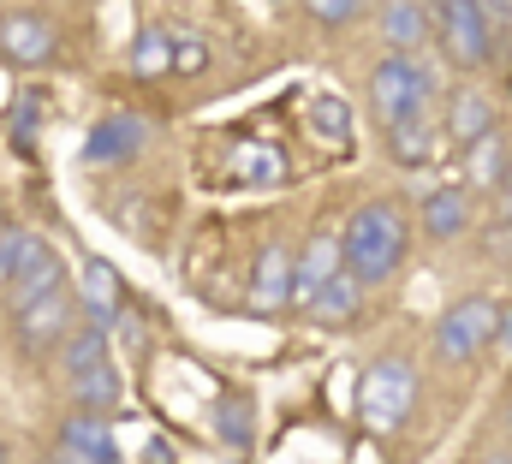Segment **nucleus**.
Here are the masks:
<instances>
[{
  "instance_id": "nucleus-2",
  "label": "nucleus",
  "mask_w": 512,
  "mask_h": 464,
  "mask_svg": "<svg viewBox=\"0 0 512 464\" xmlns=\"http://www.w3.org/2000/svg\"><path fill=\"white\" fill-rule=\"evenodd\" d=\"M507 334V310L501 304H489V298H459L447 316H441V328H435V351L447 357V363H471L477 351L489 346V340H501Z\"/></svg>"
},
{
  "instance_id": "nucleus-32",
  "label": "nucleus",
  "mask_w": 512,
  "mask_h": 464,
  "mask_svg": "<svg viewBox=\"0 0 512 464\" xmlns=\"http://www.w3.org/2000/svg\"><path fill=\"white\" fill-rule=\"evenodd\" d=\"M36 464H54V459H36Z\"/></svg>"
},
{
  "instance_id": "nucleus-15",
  "label": "nucleus",
  "mask_w": 512,
  "mask_h": 464,
  "mask_svg": "<svg viewBox=\"0 0 512 464\" xmlns=\"http://www.w3.org/2000/svg\"><path fill=\"white\" fill-rule=\"evenodd\" d=\"M447 131H453V143H477V137H489V131H501V119H495V102L483 96V90H459L453 96V108H447Z\"/></svg>"
},
{
  "instance_id": "nucleus-3",
  "label": "nucleus",
  "mask_w": 512,
  "mask_h": 464,
  "mask_svg": "<svg viewBox=\"0 0 512 464\" xmlns=\"http://www.w3.org/2000/svg\"><path fill=\"white\" fill-rule=\"evenodd\" d=\"M411 399H417V375L405 357H376L364 369V393H358V411L370 429H399L411 417Z\"/></svg>"
},
{
  "instance_id": "nucleus-12",
  "label": "nucleus",
  "mask_w": 512,
  "mask_h": 464,
  "mask_svg": "<svg viewBox=\"0 0 512 464\" xmlns=\"http://www.w3.org/2000/svg\"><path fill=\"white\" fill-rule=\"evenodd\" d=\"M114 310H120V274H114V262H102V256H90L84 262V328H114Z\"/></svg>"
},
{
  "instance_id": "nucleus-28",
  "label": "nucleus",
  "mask_w": 512,
  "mask_h": 464,
  "mask_svg": "<svg viewBox=\"0 0 512 464\" xmlns=\"http://www.w3.org/2000/svg\"><path fill=\"white\" fill-rule=\"evenodd\" d=\"M203 66H209V48L191 36H173V72H203Z\"/></svg>"
},
{
  "instance_id": "nucleus-23",
  "label": "nucleus",
  "mask_w": 512,
  "mask_h": 464,
  "mask_svg": "<svg viewBox=\"0 0 512 464\" xmlns=\"http://www.w3.org/2000/svg\"><path fill=\"white\" fill-rule=\"evenodd\" d=\"M131 66H137V78H161V72H173V36H167V30H143Z\"/></svg>"
},
{
  "instance_id": "nucleus-6",
  "label": "nucleus",
  "mask_w": 512,
  "mask_h": 464,
  "mask_svg": "<svg viewBox=\"0 0 512 464\" xmlns=\"http://www.w3.org/2000/svg\"><path fill=\"white\" fill-rule=\"evenodd\" d=\"M441 48H447L465 72L489 66V54H495V30H489L483 0H441Z\"/></svg>"
},
{
  "instance_id": "nucleus-9",
  "label": "nucleus",
  "mask_w": 512,
  "mask_h": 464,
  "mask_svg": "<svg viewBox=\"0 0 512 464\" xmlns=\"http://www.w3.org/2000/svg\"><path fill=\"white\" fill-rule=\"evenodd\" d=\"M143 143H149V119L143 114H102L90 125V137H84V161H108V167H120L131 155H143Z\"/></svg>"
},
{
  "instance_id": "nucleus-25",
  "label": "nucleus",
  "mask_w": 512,
  "mask_h": 464,
  "mask_svg": "<svg viewBox=\"0 0 512 464\" xmlns=\"http://www.w3.org/2000/svg\"><path fill=\"white\" fill-rule=\"evenodd\" d=\"M310 125H316L322 137H334V143H340V137H352V108H346L340 96H322V102L310 108Z\"/></svg>"
},
{
  "instance_id": "nucleus-13",
  "label": "nucleus",
  "mask_w": 512,
  "mask_h": 464,
  "mask_svg": "<svg viewBox=\"0 0 512 464\" xmlns=\"http://www.w3.org/2000/svg\"><path fill=\"white\" fill-rule=\"evenodd\" d=\"M358 304H364V286H358V280H352L346 268H334V274L322 280V292H316V298H310L304 310H310V316H316L322 328H346V322L358 316Z\"/></svg>"
},
{
  "instance_id": "nucleus-14",
  "label": "nucleus",
  "mask_w": 512,
  "mask_h": 464,
  "mask_svg": "<svg viewBox=\"0 0 512 464\" xmlns=\"http://www.w3.org/2000/svg\"><path fill=\"white\" fill-rule=\"evenodd\" d=\"M435 143H441V125L429 114H411V119H393V125H387V155H393L399 167H423V161L435 155Z\"/></svg>"
},
{
  "instance_id": "nucleus-19",
  "label": "nucleus",
  "mask_w": 512,
  "mask_h": 464,
  "mask_svg": "<svg viewBox=\"0 0 512 464\" xmlns=\"http://www.w3.org/2000/svg\"><path fill=\"white\" fill-rule=\"evenodd\" d=\"M471 227V203H465V191H429L423 197V232L429 238H459V232Z\"/></svg>"
},
{
  "instance_id": "nucleus-27",
  "label": "nucleus",
  "mask_w": 512,
  "mask_h": 464,
  "mask_svg": "<svg viewBox=\"0 0 512 464\" xmlns=\"http://www.w3.org/2000/svg\"><path fill=\"white\" fill-rule=\"evenodd\" d=\"M6 131L18 137V149H30V137H36V96H18L6 108Z\"/></svg>"
},
{
  "instance_id": "nucleus-21",
  "label": "nucleus",
  "mask_w": 512,
  "mask_h": 464,
  "mask_svg": "<svg viewBox=\"0 0 512 464\" xmlns=\"http://www.w3.org/2000/svg\"><path fill=\"white\" fill-rule=\"evenodd\" d=\"M233 173H239L245 185H280V179H286V155H280L274 143H239Z\"/></svg>"
},
{
  "instance_id": "nucleus-16",
  "label": "nucleus",
  "mask_w": 512,
  "mask_h": 464,
  "mask_svg": "<svg viewBox=\"0 0 512 464\" xmlns=\"http://www.w3.org/2000/svg\"><path fill=\"white\" fill-rule=\"evenodd\" d=\"M286 274H292V250L286 244H268L256 256V274H251V304L256 310H280L286 304Z\"/></svg>"
},
{
  "instance_id": "nucleus-1",
  "label": "nucleus",
  "mask_w": 512,
  "mask_h": 464,
  "mask_svg": "<svg viewBox=\"0 0 512 464\" xmlns=\"http://www.w3.org/2000/svg\"><path fill=\"white\" fill-rule=\"evenodd\" d=\"M405 209L399 203H364L346 232H340V268L358 280V286H370V280H387L393 268H399V256H405Z\"/></svg>"
},
{
  "instance_id": "nucleus-4",
  "label": "nucleus",
  "mask_w": 512,
  "mask_h": 464,
  "mask_svg": "<svg viewBox=\"0 0 512 464\" xmlns=\"http://www.w3.org/2000/svg\"><path fill=\"white\" fill-rule=\"evenodd\" d=\"M429 96H435L429 66H417L411 54H387L382 66L370 72V102H376V114L387 125L393 119H411V114H429Z\"/></svg>"
},
{
  "instance_id": "nucleus-17",
  "label": "nucleus",
  "mask_w": 512,
  "mask_h": 464,
  "mask_svg": "<svg viewBox=\"0 0 512 464\" xmlns=\"http://www.w3.org/2000/svg\"><path fill=\"white\" fill-rule=\"evenodd\" d=\"M382 36L393 54H411V48H423L429 42V12L417 6V0H393L382 12Z\"/></svg>"
},
{
  "instance_id": "nucleus-5",
  "label": "nucleus",
  "mask_w": 512,
  "mask_h": 464,
  "mask_svg": "<svg viewBox=\"0 0 512 464\" xmlns=\"http://www.w3.org/2000/svg\"><path fill=\"white\" fill-rule=\"evenodd\" d=\"M0 280L12 286V310H18V304H30V298H42V292L60 286V250L48 238H36V232H12Z\"/></svg>"
},
{
  "instance_id": "nucleus-11",
  "label": "nucleus",
  "mask_w": 512,
  "mask_h": 464,
  "mask_svg": "<svg viewBox=\"0 0 512 464\" xmlns=\"http://www.w3.org/2000/svg\"><path fill=\"white\" fill-rule=\"evenodd\" d=\"M60 453H78V459H96V464H120L108 417H90V411H78V417L60 423Z\"/></svg>"
},
{
  "instance_id": "nucleus-18",
  "label": "nucleus",
  "mask_w": 512,
  "mask_h": 464,
  "mask_svg": "<svg viewBox=\"0 0 512 464\" xmlns=\"http://www.w3.org/2000/svg\"><path fill=\"white\" fill-rule=\"evenodd\" d=\"M120 393H126V381H120L114 363H102V369H90V375H72V399H78V411H90V417H108V411L120 405Z\"/></svg>"
},
{
  "instance_id": "nucleus-29",
  "label": "nucleus",
  "mask_w": 512,
  "mask_h": 464,
  "mask_svg": "<svg viewBox=\"0 0 512 464\" xmlns=\"http://www.w3.org/2000/svg\"><path fill=\"white\" fill-rule=\"evenodd\" d=\"M6 244H12V227H6V221H0V262H6Z\"/></svg>"
},
{
  "instance_id": "nucleus-30",
  "label": "nucleus",
  "mask_w": 512,
  "mask_h": 464,
  "mask_svg": "<svg viewBox=\"0 0 512 464\" xmlns=\"http://www.w3.org/2000/svg\"><path fill=\"white\" fill-rule=\"evenodd\" d=\"M60 464H96V459H78V453H60Z\"/></svg>"
},
{
  "instance_id": "nucleus-31",
  "label": "nucleus",
  "mask_w": 512,
  "mask_h": 464,
  "mask_svg": "<svg viewBox=\"0 0 512 464\" xmlns=\"http://www.w3.org/2000/svg\"><path fill=\"white\" fill-rule=\"evenodd\" d=\"M483 464H507V453H495V459H483Z\"/></svg>"
},
{
  "instance_id": "nucleus-24",
  "label": "nucleus",
  "mask_w": 512,
  "mask_h": 464,
  "mask_svg": "<svg viewBox=\"0 0 512 464\" xmlns=\"http://www.w3.org/2000/svg\"><path fill=\"white\" fill-rule=\"evenodd\" d=\"M215 429H221V441H233V447H251V435H256L251 405H245V399H221V417H215Z\"/></svg>"
},
{
  "instance_id": "nucleus-20",
  "label": "nucleus",
  "mask_w": 512,
  "mask_h": 464,
  "mask_svg": "<svg viewBox=\"0 0 512 464\" xmlns=\"http://www.w3.org/2000/svg\"><path fill=\"white\" fill-rule=\"evenodd\" d=\"M102 363H114L102 328H72V334L60 340V369H66V381H72V375H90V369H102Z\"/></svg>"
},
{
  "instance_id": "nucleus-22",
  "label": "nucleus",
  "mask_w": 512,
  "mask_h": 464,
  "mask_svg": "<svg viewBox=\"0 0 512 464\" xmlns=\"http://www.w3.org/2000/svg\"><path fill=\"white\" fill-rule=\"evenodd\" d=\"M471 179H477L483 191H489V185H495V191L507 185V137H501V131H489V137L471 143Z\"/></svg>"
},
{
  "instance_id": "nucleus-8",
  "label": "nucleus",
  "mask_w": 512,
  "mask_h": 464,
  "mask_svg": "<svg viewBox=\"0 0 512 464\" xmlns=\"http://www.w3.org/2000/svg\"><path fill=\"white\" fill-rule=\"evenodd\" d=\"M60 48V30L48 12H6L0 18V54L12 66H48Z\"/></svg>"
},
{
  "instance_id": "nucleus-10",
  "label": "nucleus",
  "mask_w": 512,
  "mask_h": 464,
  "mask_svg": "<svg viewBox=\"0 0 512 464\" xmlns=\"http://www.w3.org/2000/svg\"><path fill=\"white\" fill-rule=\"evenodd\" d=\"M334 268H340V232L322 227L310 244H304V250H298V256H292V274H286V304H298V310H304V304L322 292V280H328Z\"/></svg>"
},
{
  "instance_id": "nucleus-7",
  "label": "nucleus",
  "mask_w": 512,
  "mask_h": 464,
  "mask_svg": "<svg viewBox=\"0 0 512 464\" xmlns=\"http://www.w3.org/2000/svg\"><path fill=\"white\" fill-rule=\"evenodd\" d=\"M78 298L66 292V286H54V292H42V298H30V304H18L12 310V334H18V346H30V351H48V346H60L78 322Z\"/></svg>"
},
{
  "instance_id": "nucleus-26",
  "label": "nucleus",
  "mask_w": 512,
  "mask_h": 464,
  "mask_svg": "<svg viewBox=\"0 0 512 464\" xmlns=\"http://www.w3.org/2000/svg\"><path fill=\"white\" fill-rule=\"evenodd\" d=\"M304 6H310V18L328 24V30H340V24H352V18L364 12V0H304Z\"/></svg>"
}]
</instances>
